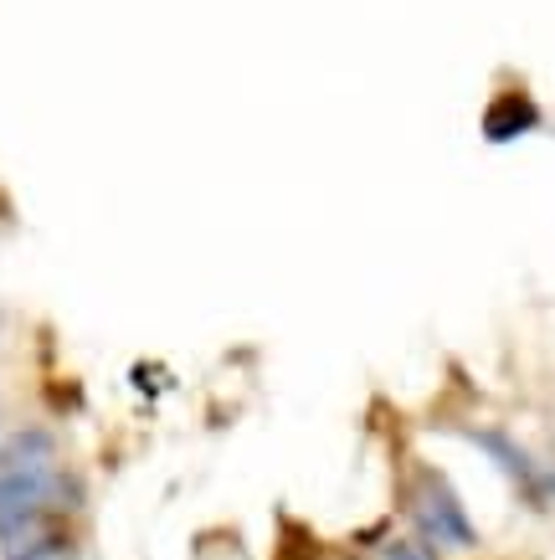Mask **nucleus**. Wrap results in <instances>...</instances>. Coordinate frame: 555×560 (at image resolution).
I'll return each instance as SVG.
<instances>
[{"instance_id":"obj_5","label":"nucleus","mask_w":555,"mask_h":560,"mask_svg":"<svg viewBox=\"0 0 555 560\" xmlns=\"http://www.w3.org/2000/svg\"><path fill=\"white\" fill-rule=\"evenodd\" d=\"M381 560H432L421 545H406V540H396V545H386V556Z\"/></svg>"},{"instance_id":"obj_3","label":"nucleus","mask_w":555,"mask_h":560,"mask_svg":"<svg viewBox=\"0 0 555 560\" xmlns=\"http://www.w3.org/2000/svg\"><path fill=\"white\" fill-rule=\"evenodd\" d=\"M463 438H469L473 447H478V453H484V458L494 463L509 483H514V489L530 493V499H545V493H551V474H545V468H540V463L530 458L509 432H499V427H469Z\"/></svg>"},{"instance_id":"obj_4","label":"nucleus","mask_w":555,"mask_h":560,"mask_svg":"<svg viewBox=\"0 0 555 560\" xmlns=\"http://www.w3.org/2000/svg\"><path fill=\"white\" fill-rule=\"evenodd\" d=\"M530 129H540V108L530 103V93H499V98L488 103L484 135L494 139V144H509V139L530 135Z\"/></svg>"},{"instance_id":"obj_6","label":"nucleus","mask_w":555,"mask_h":560,"mask_svg":"<svg viewBox=\"0 0 555 560\" xmlns=\"http://www.w3.org/2000/svg\"><path fill=\"white\" fill-rule=\"evenodd\" d=\"M11 560H32V556H11Z\"/></svg>"},{"instance_id":"obj_2","label":"nucleus","mask_w":555,"mask_h":560,"mask_svg":"<svg viewBox=\"0 0 555 560\" xmlns=\"http://www.w3.org/2000/svg\"><path fill=\"white\" fill-rule=\"evenodd\" d=\"M406 520L432 550H473L478 545V529H473L469 510L458 499L453 478L432 463H417L406 474Z\"/></svg>"},{"instance_id":"obj_1","label":"nucleus","mask_w":555,"mask_h":560,"mask_svg":"<svg viewBox=\"0 0 555 560\" xmlns=\"http://www.w3.org/2000/svg\"><path fill=\"white\" fill-rule=\"evenodd\" d=\"M68 474L57 442L42 427H26L0 447V540H21L36 525H51L68 504Z\"/></svg>"}]
</instances>
